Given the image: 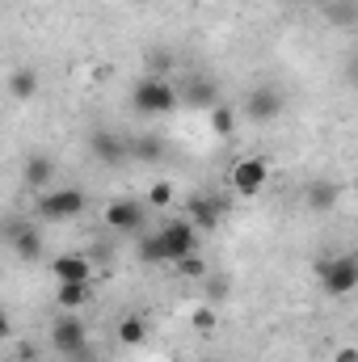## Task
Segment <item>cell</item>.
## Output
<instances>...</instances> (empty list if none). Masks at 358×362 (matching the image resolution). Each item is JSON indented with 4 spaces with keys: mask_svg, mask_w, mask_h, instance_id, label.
<instances>
[{
    "mask_svg": "<svg viewBox=\"0 0 358 362\" xmlns=\"http://www.w3.org/2000/svg\"><path fill=\"white\" fill-rule=\"evenodd\" d=\"M178 89L169 85V81H161V76H144L135 93H131V105L139 110V114H148V118H156V114H173L178 110Z\"/></svg>",
    "mask_w": 358,
    "mask_h": 362,
    "instance_id": "cell-1",
    "label": "cell"
},
{
    "mask_svg": "<svg viewBox=\"0 0 358 362\" xmlns=\"http://www.w3.org/2000/svg\"><path fill=\"white\" fill-rule=\"evenodd\" d=\"M85 206H89V198H85V189H76V185L51 189V194H42V198L34 202V211H38L42 219H51V223L76 219V215H85Z\"/></svg>",
    "mask_w": 358,
    "mask_h": 362,
    "instance_id": "cell-2",
    "label": "cell"
},
{
    "mask_svg": "<svg viewBox=\"0 0 358 362\" xmlns=\"http://www.w3.org/2000/svg\"><path fill=\"white\" fill-rule=\"evenodd\" d=\"M161 240H165V262L178 266V262L198 253V223L194 219H169L161 228Z\"/></svg>",
    "mask_w": 358,
    "mask_h": 362,
    "instance_id": "cell-3",
    "label": "cell"
},
{
    "mask_svg": "<svg viewBox=\"0 0 358 362\" xmlns=\"http://www.w3.org/2000/svg\"><path fill=\"white\" fill-rule=\"evenodd\" d=\"M51 346L64 354V358H81L85 350H89V333H85V325H81V316H72V312H64L55 325H51Z\"/></svg>",
    "mask_w": 358,
    "mask_h": 362,
    "instance_id": "cell-4",
    "label": "cell"
},
{
    "mask_svg": "<svg viewBox=\"0 0 358 362\" xmlns=\"http://www.w3.org/2000/svg\"><path fill=\"white\" fill-rule=\"evenodd\" d=\"M228 181H232V189L236 194H245V198H253V194H262L270 181V165L262 156H241L232 169H228Z\"/></svg>",
    "mask_w": 358,
    "mask_h": 362,
    "instance_id": "cell-5",
    "label": "cell"
},
{
    "mask_svg": "<svg viewBox=\"0 0 358 362\" xmlns=\"http://www.w3.org/2000/svg\"><path fill=\"white\" fill-rule=\"evenodd\" d=\"M321 282L329 295H350L358 291V257H333L321 266Z\"/></svg>",
    "mask_w": 358,
    "mask_h": 362,
    "instance_id": "cell-6",
    "label": "cell"
},
{
    "mask_svg": "<svg viewBox=\"0 0 358 362\" xmlns=\"http://www.w3.org/2000/svg\"><path fill=\"white\" fill-rule=\"evenodd\" d=\"M282 114V93L270 89V85H258V89L249 93V101H245V118L249 122H274Z\"/></svg>",
    "mask_w": 358,
    "mask_h": 362,
    "instance_id": "cell-7",
    "label": "cell"
},
{
    "mask_svg": "<svg viewBox=\"0 0 358 362\" xmlns=\"http://www.w3.org/2000/svg\"><path fill=\"white\" fill-rule=\"evenodd\" d=\"M101 219H105L114 232H135V228L144 223V206H139L135 198H114V202L101 211Z\"/></svg>",
    "mask_w": 358,
    "mask_h": 362,
    "instance_id": "cell-8",
    "label": "cell"
},
{
    "mask_svg": "<svg viewBox=\"0 0 358 362\" xmlns=\"http://www.w3.org/2000/svg\"><path fill=\"white\" fill-rule=\"evenodd\" d=\"M51 270H55L59 282H93V262L81 257V253H59Z\"/></svg>",
    "mask_w": 358,
    "mask_h": 362,
    "instance_id": "cell-9",
    "label": "cell"
},
{
    "mask_svg": "<svg viewBox=\"0 0 358 362\" xmlns=\"http://www.w3.org/2000/svg\"><path fill=\"white\" fill-rule=\"evenodd\" d=\"M55 303H59V312L85 308V303H89V282H59V286H55Z\"/></svg>",
    "mask_w": 358,
    "mask_h": 362,
    "instance_id": "cell-10",
    "label": "cell"
},
{
    "mask_svg": "<svg viewBox=\"0 0 358 362\" xmlns=\"http://www.w3.org/2000/svg\"><path fill=\"white\" fill-rule=\"evenodd\" d=\"M190 219H194V223H202V228H215V223L224 219V202H219V198H202V194H198V198L190 202Z\"/></svg>",
    "mask_w": 358,
    "mask_h": 362,
    "instance_id": "cell-11",
    "label": "cell"
},
{
    "mask_svg": "<svg viewBox=\"0 0 358 362\" xmlns=\"http://www.w3.org/2000/svg\"><path fill=\"white\" fill-rule=\"evenodd\" d=\"M308 206L321 211V215L333 211V206H337V181H312V185H308Z\"/></svg>",
    "mask_w": 358,
    "mask_h": 362,
    "instance_id": "cell-12",
    "label": "cell"
},
{
    "mask_svg": "<svg viewBox=\"0 0 358 362\" xmlns=\"http://www.w3.org/2000/svg\"><path fill=\"white\" fill-rule=\"evenodd\" d=\"M8 240H13V253H17L21 262H30V257H38V253H42V236H38L34 228H13V236H8Z\"/></svg>",
    "mask_w": 358,
    "mask_h": 362,
    "instance_id": "cell-13",
    "label": "cell"
},
{
    "mask_svg": "<svg viewBox=\"0 0 358 362\" xmlns=\"http://www.w3.org/2000/svg\"><path fill=\"white\" fill-rule=\"evenodd\" d=\"M118 341H122L127 350L144 346V341H148V325H144V316H122V320H118Z\"/></svg>",
    "mask_w": 358,
    "mask_h": 362,
    "instance_id": "cell-14",
    "label": "cell"
},
{
    "mask_svg": "<svg viewBox=\"0 0 358 362\" xmlns=\"http://www.w3.org/2000/svg\"><path fill=\"white\" fill-rule=\"evenodd\" d=\"M93 156L105 160V165H118L127 152H122V139L118 135H93Z\"/></svg>",
    "mask_w": 358,
    "mask_h": 362,
    "instance_id": "cell-15",
    "label": "cell"
},
{
    "mask_svg": "<svg viewBox=\"0 0 358 362\" xmlns=\"http://www.w3.org/2000/svg\"><path fill=\"white\" fill-rule=\"evenodd\" d=\"M8 93H13L17 101H30V97L38 93V76H34V68H17V72L8 76Z\"/></svg>",
    "mask_w": 358,
    "mask_h": 362,
    "instance_id": "cell-16",
    "label": "cell"
},
{
    "mask_svg": "<svg viewBox=\"0 0 358 362\" xmlns=\"http://www.w3.org/2000/svg\"><path fill=\"white\" fill-rule=\"evenodd\" d=\"M51 177H55V165H51L47 156H30V160H25V181H30L34 189H38V185H47Z\"/></svg>",
    "mask_w": 358,
    "mask_h": 362,
    "instance_id": "cell-17",
    "label": "cell"
},
{
    "mask_svg": "<svg viewBox=\"0 0 358 362\" xmlns=\"http://www.w3.org/2000/svg\"><path fill=\"white\" fill-rule=\"evenodd\" d=\"M211 131H215L219 139H228V135L236 131V110H232V105H215V110H211Z\"/></svg>",
    "mask_w": 358,
    "mask_h": 362,
    "instance_id": "cell-18",
    "label": "cell"
},
{
    "mask_svg": "<svg viewBox=\"0 0 358 362\" xmlns=\"http://www.w3.org/2000/svg\"><path fill=\"white\" fill-rule=\"evenodd\" d=\"M139 257H144V262H152V266H156V262H165V240H161V232L139 240Z\"/></svg>",
    "mask_w": 358,
    "mask_h": 362,
    "instance_id": "cell-19",
    "label": "cell"
},
{
    "mask_svg": "<svg viewBox=\"0 0 358 362\" xmlns=\"http://www.w3.org/2000/svg\"><path fill=\"white\" fill-rule=\"evenodd\" d=\"M148 202H152V206H169V202H173V181H156V185L148 189Z\"/></svg>",
    "mask_w": 358,
    "mask_h": 362,
    "instance_id": "cell-20",
    "label": "cell"
},
{
    "mask_svg": "<svg viewBox=\"0 0 358 362\" xmlns=\"http://www.w3.org/2000/svg\"><path fill=\"white\" fill-rule=\"evenodd\" d=\"M190 101H194V105H207V110H215V105H219L215 85H194V89H190Z\"/></svg>",
    "mask_w": 358,
    "mask_h": 362,
    "instance_id": "cell-21",
    "label": "cell"
},
{
    "mask_svg": "<svg viewBox=\"0 0 358 362\" xmlns=\"http://www.w3.org/2000/svg\"><path fill=\"white\" fill-rule=\"evenodd\" d=\"M190 325H194L198 333H211V329H215V312H211V308H194V316H190Z\"/></svg>",
    "mask_w": 358,
    "mask_h": 362,
    "instance_id": "cell-22",
    "label": "cell"
},
{
    "mask_svg": "<svg viewBox=\"0 0 358 362\" xmlns=\"http://www.w3.org/2000/svg\"><path fill=\"white\" fill-rule=\"evenodd\" d=\"M178 270L185 274V278H202V274H207V266H202V257L194 253V257H185V262H178Z\"/></svg>",
    "mask_w": 358,
    "mask_h": 362,
    "instance_id": "cell-23",
    "label": "cell"
},
{
    "mask_svg": "<svg viewBox=\"0 0 358 362\" xmlns=\"http://www.w3.org/2000/svg\"><path fill=\"white\" fill-rule=\"evenodd\" d=\"M333 362H358V350L354 346H342V350L333 354Z\"/></svg>",
    "mask_w": 358,
    "mask_h": 362,
    "instance_id": "cell-24",
    "label": "cell"
},
{
    "mask_svg": "<svg viewBox=\"0 0 358 362\" xmlns=\"http://www.w3.org/2000/svg\"><path fill=\"white\" fill-rule=\"evenodd\" d=\"M0 362H21V358H17V354H4V358H0Z\"/></svg>",
    "mask_w": 358,
    "mask_h": 362,
    "instance_id": "cell-25",
    "label": "cell"
}]
</instances>
